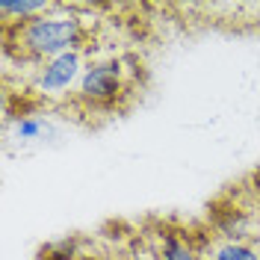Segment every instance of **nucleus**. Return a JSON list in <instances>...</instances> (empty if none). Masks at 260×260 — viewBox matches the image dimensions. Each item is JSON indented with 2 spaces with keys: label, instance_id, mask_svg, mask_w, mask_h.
<instances>
[{
  "label": "nucleus",
  "instance_id": "f257e3e1",
  "mask_svg": "<svg viewBox=\"0 0 260 260\" xmlns=\"http://www.w3.org/2000/svg\"><path fill=\"white\" fill-rule=\"evenodd\" d=\"M3 36H6V50H18L24 59L42 65L48 59H53V56H62V53H71V50H83L86 24L71 6L56 3L45 15L32 18L27 24H21V27L3 30Z\"/></svg>",
  "mask_w": 260,
  "mask_h": 260
},
{
  "label": "nucleus",
  "instance_id": "39448f33",
  "mask_svg": "<svg viewBox=\"0 0 260 260\" xmlns=\"http://www.w3.org/2000/svg\"><path fill=\"white\" fill-rule=\"evenodd\" d=\"M157 257L160 260H201L198 251L192 248V243L178 234V231H162L160 243H157Z\"/></svg>",
  "mask_w": 260,
  "mask_h": 260
},
{
  "label": "nucleus",
  "instance_id": "f03ea898",
  "mask_svg": "<svg viewBox=\"0 0 260 260\" xmlns=\"http://www.w3.org/2000/svg\"><path fill=\"white\" fill-rule=\"evenodd\" d=\"M127 83H124V68L115 59H92L86 62L80 83L74 89V95L83 107H113L118 98L124 95Z\"/></svg>",
  "mask_w": 260,
  "mask_h": 260
},
{
  "label": "nucleus",
  "instance_id": "20e7f679",
  "mask_svg": "<svg viewBox=\"0 0 260 260\" xmlns=\"http://www.w3.org/2000/svg\"><path fill=\"white\" fill-rule=\"evenodd\" d=\"M56 3L50 0H0V15H3V30H12V27H21L32 18L50 12Z\"/></svg>",
  "mask_w": 260,
  "mask_h": 260
},
{
  "label": "nucleus",
  "instance_id": "423d86ee",
  "mask_svg": "<svg viewBox=\"0 0 260 260\" xmlns=\"http://www.w3.org/2000/svg\"><path fill=\"white\" fill-rule=\"evenodd\" d=\"M210 260H260V248L243 243V240H222L213 245Z\"/></svg>",
  "mask_w": 260,
  "mask_h": 260
},
{
  "label": "nucleus",
  "instance_id": "0eeeda50",
  "mask_svg": "<svg viewBox=\"0 0 260 260\" xmlns=\"http://www.w3.org/2000/svg\"><path fill=\"white\" fill-rule=\"evenodd\" d=\"M45 130H48V124H45L42 118H36V115H18L15 124H12V133H15V139H21V142H36V139H42Z\"/></svg>",
  "mask_w": 260,
  "mask_h": 260
},
{
  "label": "nucleus",
  "instance_id": "1a4fd4ad",
  "mask_svg": "<svg viewBox=\"0 0 260 260\" xmlns=\"http://www.w3.org/2000/svg\"><path fill=\"white\" fill-rule=\"evenodd\" d=\"M77 260H101V257H98V254H80Z\"/></svg>",
  "mask_w": 260,
  "mask_h": 260
},
{
  "label": "nucleus",
  "instance_id": "7ed1b4c3",
  "mask_svg": "<svg viewBox=\"0 0 260 260\" xmlns=\"http://www.w3.org/2000/svg\"><path fill=\"white\" fill-rule=\"evenodd\" d=\"M86 62H83V50H71L62 56H53L48 62L36 65L32 74V92L45 101H62L68 98L71 89H77Z\"/></svg>",
  "mask_w": 260,
  "mask_h": 260
},
{
  "label": "nucleus",
  "instance_id": "6e6552de",
  "mask_svg": "<svg viewBox=\"0 0 260 260\" xmlns=\"http://www.w3.org/2000/svg\"><path fill=\"white\" fill-rule=\"evenodd\" d=\"M80 251V240L77 237H68V240H59V243H50L45 251H42V260H77Z\"/></svg>",
  "mask_w": 260,
  "mask_h": 260
}]
</instances>
